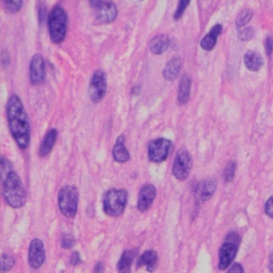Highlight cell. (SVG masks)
<instances>
[{
	"label": "cell",
	"mask_w": 273,
	"mask_h": 273,
	"mask_svg": "<svg viewBox=\"0 0 273 273\" xmlns=\"http://www.w3.org/2000/svg\"><path fill=\"white\" fill-rule=\"evenodd\" d=\"M9 128L19 149L26 150L30 144V123L24 105L16 95L10 97L7 105Z\"/></svg>",
	"instance_id": "6da1fadb"
},
{
	"label": "cell",
	"mask_w": 273,
	"mask_h": 273,
	"mask_svg": "<svg viewBox=\"0 0 273 273\" xmlns=\"http://www.w3.org/2000/svg\"><path fill=\"white\" fill-rule=\"evenodd\" d=\"M2 194L4 201L10 207L20 208L25 205L27 196L16 172H11L2 181Z\"/></svg>",
	"instance_id": "7a4b0ae2"
},
{
	"label": "cell",
	"mask_w": 273,
	"mask_h": 273,
	"mask_svg": "<svg viewBox=\"0 0 273 273\" xmlns=\"http://www.w3.org/2000/svg\"><path fill=\"white\" fill-rule=\"evenodd\" d=\"M128 193L124 189H110L104 194L103 208L109 217H119L126 208Z\"/></svg>",
	"instance_id": "3957f363"
},
{
	"label": "cell",
	"mask_w": 273,
	"mask_h": 273,
	"mask_svg": "<svg viewBox=\"0 0 273 273\" xmlns=\"http://www.w3.org/2000/svg\"><path fill=\"white\" fill-rule=\"evenodd\" d=\"M48 31L51 41L56 44H60L64 41L67 31V15L64 9L55 7L47 18Z\"/></svg>",
	"instance_id": "277c9868"
},
{
	"label": "cell",
	"mask_w": 273,
	"mask_h": 273,
	"mask_svg": "<svg viewBox=\"0 0 273 273\" xmlns=\"http://www.w3.org/2000/svg\"><path fill=\"white\" fill-rule=\"evenodd\" d=\"M78 190L75 186H64L58 194V206L63 216L72 219L78 209Z\"/></svg>",
	"instance_id": "5b68a950"
},
{
	"label": "cell",
	"mask_w": 273,
	"mask_h": 273,
	"mask_svg": "<svg viewBox=\"0 0 273 273\" xmlns=\"http://www.w3.org/2000/svg\"><path fill=\"white\" fill-rule=\"evenodd\" d=\"M192 166L193 160L191 154L187 150H180L175 155L174 162H173V175L177 181L183 182L190 174Z\"/></svg>",
	"instance_id": "8992f818"
},
{
	"label": "cell",
	"mask_w": 273,
	"mask_h": 273,
	"mask_svg": "<svg viewBox=\"0 0 273 273\" xmlns=\"http://www.w3.org/2000/svg\"><path fill=\"white\" fill-rule=\"evenodd\" d=\"M90 4L95 10V16L99 23L110 24L117 19L118 8L113 2L94 0V1H90Z\"/></svg>",
	"instance_id": "52a82bcc"
},
{
	"label": "cell",
	"mask_w": 273,
	"mask_h": 273,
	"mask_svg": "<svg viewBox=\"0 0 273 273\" xmlns=\"http://www.w3.org/2000/svg\"><path fill=\"white\" fill-rule=\"evenodd\" d=\"M107 79L106 74L101 70L96 71L91 77L89 85V96L93 103H99L106 95Z\"/></svg>",
	"instance_id": "ba28073f"
},
{
	"label": "cell",
	"mask_w": 273,
	"mask_h": 273,
	"mask_svg": "<svg viewBox=\"0 0 273 273\" xmlns=\"http://www.w3.org/2000/svg\"><path fill=\"white\" fill-rule=\"evenodd\" d=\"M172 142L166 138H159L152 141L149 145V158L155 164L165 162L170 154Z\"/></svg>",
	"instance_id": "9c48e42d"
},
{
	"label": "cell",
	"mask_w": 273,
	"mask_h": 273,
	"mask_svg": "<svg viewBox=\"0 0 273 273\" xmlns=\"http://www.w3.org/2000/svg\"><path fill=\"white\" fill-rule=\"evenodd\" d=\"M29 265L33 269H39L45 261V249L43 241L40 239H33L29 245Z\"/></svg>",
	"instance_id": "30bf717a"
},
{
	"label": "cell",
	"mask_w": 273,
	"mask_h": 273,
	"mask_svg": "<svg viewBox=\"0 0 273 273\" xmlns=\"http://www.w3.org/2000/svg\"><path fill=\"white\" fill-rule=\"evenodd\" d=\"M45 79V62L40 54L32 57L30 62V81L34 86H39Z\"/></svg>",
	"instance_id": "8fae6325"
},
{
	"label": "cell",
	"mask_w": 273,
	"mask_h": 273,
	"mask_svg": "<svg viewBox=\"0 0 273 273\" xmlns=\"http://www.w3.org/2000/svg\"><path fill=\"white\" fill-rule=\"evenodd\" d=\"M238 245L233 243L225 241L219 251V269L225 270L232 264L237 254Z\"/></svg>",
	"instance_id": "7c38bea8"
},
{
	"label": "cell",
	"mask_w": 273,
	"mask_h": 273,
	"mask_svg": "<svg viewBox=\"0 0 273 273\" xmlns=\"http://www.w3.org/2000/svg\"><path fill=\"white\" fill-rule=\"evenodd\" d=\"M156 188L151 185V183H148V185H144L141 187L140 191H139V197H138V204H136V207L140 212H146L148 209L152 206L153 204L154 199L156 197Z\"/></svg>",
	"instance_id": "4fadbf2b"
},
{
	"label": "cell",
	"mask_w": 273,
	"mask_h": 273,
	"mask_svg": "<svg viewBox=\"0 0 273 273\" xmlns=\"http://www.w3.org/2000/svg\"><path fill=\"white\" fill-rule=\"evenodd\" d=\"M217 182L214 180H206L198 182L194 193L198 202H206L211 199L217 190Z\"/></svg>",
	"instance_id": "5bb4252c"
},
{
	"label": "cell",
	"mask_w": 273,
	"mask_h": 273,
	"mask_svg": "<svg viewBox=\"0 0 273 273\" xmlns=\"http://www.w3.org/2000/svg\"><path fill=\"white\" fill-rule=\"evenodd\" d=\"M112 156L113 159L119 162V164H125V162H127L129 160L130 155L128 150L126 149L125 146V138L123 135L119 136L117 142H115L113 146Z\"/></svg>",
	"instance_id": "9a60e30c"
},
{
	"label": "cell",
	"mask_w": 273,
	"mask_h": 273,
	"mask_svg": "<svg viewBox=\"0 0 273 273\" xmlns=\"http://www.w3.org/2000/svg\"><path fill=\"white\" fill-rule=\"evenodd\" d=\"M182 59L178 57H174L167 63L164 70V77L167 81H174L178 77L182 70Z\"/></svg>",
	"instance_id": "2e32d148"
},
{
	"label": "cell",
	"mask_w": 273,
	"mask_h": 273,
	"mask_svg": "<svg viewBox=\"0 0 273 273\" xmlns=\"http://www.w3.org/2000/svg\"><path fill=\"white\" fill-rule=\"evenodd\" d=\"M222 32V25L217 24L214 25L212 28V30L204 36L201 41V47L204 50L211 51L213 49V47L216 46L217 40L219 38V35Z\"/></svg>",
	"instance_id": "e0dca14e"
},
{
	"label": "cell",
	"mask_w": 273,
	"mask_h": 273,
	"mask_svg": "<svg viewBox=\"0 0 273 273\" xmlns=\"http://www.w3.org/2000/svg\"><path fill=\"white\" fill-rule=\"evenodd\" d=\"M57 136H58V131L54 128L50 129L48 133L45 135L44 139L43 141H42L40 149H39L40 157H43V158H45V157H47L51 153V151L52 149H54L55 143L57 141Z\"/></svg>",
	"instance_id": "ac0fdd59"
},
{
	"label": "cell",
	"mask_w": 273,
	"mask_h": 273,
	"mask_svg": "<svg viewBox=\"0 0 273 273\" xmlns=\"http://www.w3.org/2000/svg\"><path fill=\"white\" fill-rule=\"evenodd\" d=\"M191 92V79L188 75H182L180 87H178L177 92V103L180 105H186L190 98Z\"/></svg>",
	"instance_id": "d6986e66"
},
{
	"label": "cell",
	"mask_w": 273,
	"mask_h": 273,
	"mask_svg": "<svg viewBox=\"0 0 273 273\" xmlns=\"http://www.w3.org/2000/svg\"><path fill=\"white\" fill-rule=\"evenodd\" d=\"M170 45L169 36L166 34H158L151 41L150 49L155 55H161L167 49Z\"/></svg>",
	"instance_id": "ffe728a7"
},
{
	"label": "cell",
	"mask_w": 273,
	"mask_h": 273,
	"mask_svg": "<svg viewBox=\"0 0 273 273\" xmlns=\"http://www.w3.org/2000/svg\"><path fill=\"white\" fill-rule=\"evenodd\" d=\"M264 64V60H262L261 56L258 52L255 51H248L244 56V65L246 66L249 71L257 72Z\"/></svg>",
	"instance_id": "44dd1931"
},
{
	"label": "cell",
	"mask_w": 273,
	"mask_h": 273,
	"mask_svg": "<svg viewBox=\"0 0 273 273\" xmlns=\"http://www.w3.org/2000/svg\"><path fill=\"white\" fill-rule=\"evenodd\" d=\"M157 261H158V255L155 251L149 250L144 252V253L140 256L138 265L140 266H145L148 271L152 272L155 270V268L157 266Z\"/></svg>",
	"instance_id": "7402d4cb"
},
{
	"label": "cell",
	"mask_w": 273,
	"mask_h": 273,
	"mask_svg": "<svg viewBox=\"0 0 273 273\" xmlns=\"http://www.w3.org/2000/svg\"><path fill=\"white\" fill-rule=\"evenodd\" d=\"M135 258V252L131 250L125 251L123 255L121 256V258L118 262V270L122 271L125 269H130V266L133 264Z\"/></svg>",
	"instance_id": "603a6c76"
},
{
	"label": "cell",
	"mask_w": 273,
	"mask_h": 273,
	"mask_svg": "<svg viewBox=\"0 0 273 273\" xmlns=\"http://www.w3.org/2000/svg\"><path fill=\"white\" fill-rule=\"evenodd\" d=\"M252 17H253V12L250 9H244L238 14L237 19H236V25H237V27H243L250 22Z\"/></svg>",
	"instance_id": "cb8c5ba5"
},
{
	"label": "cell",
	"mask_w": 273,
	"mask_h": 273,
	"mask_svg": "<svg viewBox=\"0 0 273 273\" xmlns=\"http://www.w3.org/2000/svg\"><path fill=\"white\" fill-rule=\"evenodd\" d=\"M236 172V161H229L223 171V177L225 182H230L234 180Z\"/></svg>",
	"instance_id": "d4e9b609"
},
{
	"label": "cell",
	"mask_w": 273,
	"mask_h": 273,
	"mask_svg": "<svg viewBox=\"0 0 273 273\" xmlns=\"http://www.w3.org/2000/svg\"><path fill=\"white\" fill-rule=\"evenodd\" d=\"M14 264H15V260L11 255L3 254L2 258H1V272L6 273L10 271L13 268Z\"/></svg>",
	"instance_id": "484cf974"
},
{
	"label": "cell",
	"mask_w": 273,
	"mask_h": 273,
	"mask_svg": "<svg viewBox=\"0 0 273 273\" xmlns=\"http://www.w3.org/2000/svg\"><path fill=\"white\" fill-rule=\"evenodd\" d=\"M0 166H1V178L3 181L4 178H6L10 174V173L13 172V167H12L11 162H10L8 159L4 158V157H2V158H1Z\"/></svg>",
	"instance_id": "4316f807"
},
{
	"label": "cell",
	"mask_w": 273,
	"mask_h": 273,
	"mask_svg": "<svg viewBox=\"0 0 273 273\" xmlns=\"http://www.w3.org/2000/svg\"><path fill=\"white\" fill-rule=\"evenodd\" d=\"M3 6L10 13H16L22 9L23 1L22 0H17V1H4Z\"/></svg>",
	"instance_id": "83f0119b"
},
{
	"label": "cell",
	"mask_w": 273,
	"mask_h": 273,
	"mask_svg": "<svg viewBox=\"0 0 273 273\" xmlns=\"http://www.w3.org/2000/svg\"><path fill=\"white\" fill-rule=\"evenodd\" d=\"M75 244V238L74 236L71 234H64L62 236L61 239V245L63 249H72Z\"/></svg>",
	"instance_id": "f1b7e54d"
},
{
	"label": "cell",
	"mask_w": 273,
	"mask_h": 273,
	"mask_svg": "<svg viewBox=\"0 0 273 273\" xmlns=\"http://www.w3.org/2000/svg\"><path fill=\"white\" fill-rule=\"evenodd\" d=\"M189 4H190V1H187V0H182V1L178 2L177 9H176V11L174 13V19L175 20H178V19L182 18V14L185 13L186 9H187Z\"/></svg>",
	"instance_id": "f546056e"
},
{
	"label": "cell",
	"mask_w": 273,
	"mask_h": 273,
	"mask_svg": "<svg viewBox=\"0 0 273 273\" xmlns=\"http://www.w3.org/2000/svg\"><path fill=\"white\" fill-rule=\"evenodd\" d=\"M254 36V30L252 28H244L243 30H241L239 34H238V38L241 41H249Z\"/></svg>",
	"instance_id": "4dcf8cb0"
},
{
	"label": "cell",
	"mask_w": 273,
	"mask_h": 273,
	"mask_svg": "<svg viewBox=\"0 0 273 273\" xmlns=\"http://www.w3.org/2000/svg\"><path fill=\"white\" fill-rule=\"evenodd\" d=\"M265 212L268 217H270L273 219V197H270L268 201L266 202L265 205Z\"/></svg>",
	"instance_id": "1f68e13d"
},
{
	"label": "cell",
	"mask_w": 273,
	"mask_h": 273,
	"mask_svg": "<svg viewBox=\"0 0 273 273\" xmlns=\"http://www.w3.org/2000/svg\"><path fill=\"white\" fill-rule=\"evenodd\" d=\"M70 262H71V265L72 266H77V265H79L80 262H81V257H80V254L78 253V252H74L71 255V258H70Z\"/></svg>",
	"instance_id": "d6a6232c"
},
{
	"label": "cell",
	"mask_w": 273,
	"mask_h": 273,
	"mask_svg": "<svg viewBox=\"0 0 273 273\" xmlns=\"http://www.w3.org/2000/svg\"><path fill=\"white\" fill-rule=\"evenodd\" d=\"M225 241H228V243H235V244L239 245V243H240V237H239L238 234H236V233H229V234L228 235L227 240H225Z\"/></svg>",
	"instance_id": "836d02e7"
},
{
	"label": "cell",
	"mask_w": 273,
	"mask_h": 273,
	"mask_svg": "<svg viewBox=\"0 0 273 273\" xmlns=\"http://www.w3.org/2000/svg\"><path fill=\"white\" fill-rule=\"evenodd\" d=\"M228 273H244V270H243V266L238 264V262H236V264H233L232 266H230Z\"/></svg>",
	"instance_id": "e575fe53"
},
{
	"label": "cell",
	"mask_w": 273,
	"mask_h": 273,
	"mask_svg": "<svg viewBox=\"0 0 273 273\" xmlns=\"http://www.w3.org/2000/svg\"><path fill=\"white\" fill-rule=\"evenodd\" d=\"M266 51L268 56H271L273 50V38L272 36H268L266 40Z\"/></svg>",
	"instance_id": "d590c367"
},
{
	"label": "cell",
	"mask_w": 273,
	"mask_h": 273,
	"mask_svg": "<svg viewBox=\"0 0 273 273\" xmlns=\"http://www.w3.org/2000/svg\"><path fill=\"white\" fill-rule=\"evenodd\" d=\"M1 59H2V66L3 67H7V65L10 64V56L6 50L2 51V55H1Z\"/></svg>",
	"instance_id": "8d00e7d4"
},
{
	"label": "cell",
	"mask_w": 273,
	"mask_h": 273,
	"mask_svg": "<svg viewBox=\"0 0 273 273\" xmlns=\"http://www.w3.org/2000/svg\"><path fill=\"white\" fill-rule=\"evenodd\" d=\"M105 271V264L103 261H99L98 264L94 268V273H104Z\"/></svg>",
	"instance_id": "74e56055"
},
{
	"label": "cell",
	"mask_w": 273,
	"mask_h": 273,
	"mask_svg": "<svg viewBox=\"0 0 273 273\" xmlns=\"http://www.w3.org/2000/svg\"><path fill=\"white\" fill-rule=\"evenodd\" d=\"M141 92V87L140 86H135L133 88V90H131V94H134V95H138Z\"/></svg>",
	"instance_id": "f35d334b"
},
{
	"label": "cell",
	"mask_w": 273,
	"mask_h": 273,
	"mask_svg": "<svg viewBox=\"0 0 273 273\" xmlns=\"http://www.w3.org/2000/svg\"><path fill=\"white\" fill-rule=\"evenodd\" d=\"M268 267H269V270L273 273V252L269 257V266H268Z\"/></svg>",
	"instance_id": "ab89813d"
},
{
	"label": "cell",
	"mask_w": 273,
	"mask_h": 273,
	"mask_svg": "<svg viewBox=\"0 0 273 273\" xmlns=\"http://www.w3.org/2000/svg\"><path fill=\"white\" fill-rule=\"evenodd\" d=\"M119 273H130V269H125L122 271H119Z\"/></svg>",
	"instance_id": "60d3db41"
}]
</instances>
